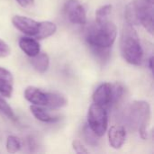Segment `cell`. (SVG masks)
Wrapping results in <instances>:
<instances>
[{
  "label": "cell",
  "instance_id": "obj_21",
  "mask_svg": "<svg viewBox=\"0 0 154 154\" xmlns=\"http://www.w3.org/2000/svg\"><path fill=\"white\" fill-rule=\"evenodd\" d=\"M13 83L0 79V94L5 97H11L13 94Z\"/></svg>",
  "mask_w": 154,
  "mask_h": 154
},
{
  "label": "cell",
  "instance_id": "obj_12",
  "mask_svg": "<svg viewBox=\"0 0 154 154\" xmlns=\"http://www.w3.org/2000/svg\"><path fill=\"white\" fill-rule=\"evenodd\" d=\"M57 31V26L54 23L50 21H43L39 23L38 32L34 36L35 39L42 40L53 35Z\"/></svg>",
  "mask_w": 154,
  "mask_h": 154
},
{
  "label": "cell",
  "instance_id": "obj_4",
  "mask_svg": "<svg viewBox=\"0 0 154 154\" xmlns=\"http://www.w3.org/2000/svg\"><path fill=\"white\" fill-rule=\"evenodd\" d=\"M88 125L98 136L102 137L108 126V115L106 108L92 104L88 113Z\"/></svg>",
  "mask_w": 154,
  "mask_h": 154
},
{
  "label": "cell",
  "instance_id": "obj_1",
  "mask_svg": "<svg viewBox=\"0 0 154 154\" xmlns=\"http://www.w3.org/2000/svg\"><path fill=\"white\" fill-rule=\"evenodd\" d=\"M121 53L125 60L132 65H141L143 58V50L139 35L134 25L125 24L120 40Z\"/></svg>",
  "mask_w": 154,
  "mask_h": 154
},
{
  "label": "cell",
  "instance_id": "obj_15",
  "mask_svg": "<svg viewBox=\"0 0 154 154\" xmlns=\"http://www.w3.org/2000/svg\"><path fill=\"white\" fill-rule=\"evenodd\" d=\"M48 96V101H47V106L48 107L51 109H57V108H61L67 105V99L57 93H47Z\"/></svg>",
  "mask_w": 154,
  "mask_h": 154
},
{
  "label": "cell",
  "instance_id": "obj_10",
  "mask_svg": "<svg viewBox=\"0 0 154 154\" xmlns=\"http://www.w3.org/2000/svg\"><path fill=\"white\" fill-rule=\"evenodd\" d=\"M126 140V131L123 126L114 125L108 130L109 144L114 149H120Z\"/></svg>",
  "mask_w": 154,
  "mask_h": 154
},
{
  "label": "cell",
  "instance_id": "obj_20",
  "mask_svg": "<svg viewBox=\"0 0 154 154\" xmlns=\"http://www.w3.org/2000/svg\"><path fill=\"white\" fill-rule=\"evenodd\" d=\"M83 132H84V137H85V139H86V141H87V143L88 144H90L92 146L97 145V143H98V140H97L98 136L89 128V126L88 125H85V127L83 129Z\"/></svg>",
  "mask_w": 154,
  "mask_h": 154
},
{
  "label": "cell",
  "instance_id": "obj_7",
  "mask_svg": "<svg viewBox=\"0 0 154 154\" xmlns=\"http://www.w3.org/2000/svg\"><path fill=\"white\" fill-rule=\"evenodd\" d=\"M12 23L17 30L24 34L34 37L38 32L39 22L32 18L23 15H14L12 19Z\"/></svg>",
  "mask_w": 154,
  "mask_h": 154
},
{
  "label": "cell",
  "instance_id": "obj_3",
  "mask_svg": "<svg viewBox=\"0 0 154 154\" xmlns=\"http://www.w3.org/2000/svg\"><path fill=\"white\" fill-rule=\"evenodd\" d=\"M151 118V106L148 102L135 101L129 110V122L132 127L137 130L140 136L145 140L148 138V125Z\"/></svg>",
  "mask_w": 154,
  "mask_h": 154
},
{
  "label": "cell",
  "instance_id": "obj_9",
  "mask_svg": "<svg viewBox=\"0 0 154 154\" xmlns=\"http://www.w3.org/2000/svg\"><path fill=\"white\" fill-rule=\"evenodd\" d=\"M24 97L27 101L35 106H46L48 101V96L46 92L42 91L38 88L30 86L24 90Z\"/></svg>",
  "mask_w": 154,
  "mask_h": 154
},
{
  "label": "cell",
  "instance_id": "obj_24",
  "mask_svg": "<svg viewBox=\"0 0 154 154\" xmlns=\"http://www.w3.org/2000/svg\"><path fill=\"white\" fill-rule=\"evenodd\" d=\"M11 53V49L8 46V44L0 39V58H5L9 56Z\"/></svg>",
  "mask_w": 154,
  "mask_h": 154
},
{
  "label": "cell",
  "instance_id": "obj_17",
  "mask_svg": "<svg viewBox=\"0 0 154 154\" xmlns=\"http://www.w3.org/2000/svg\"><path fill=\"white\" fill-rule=\"evenodd\" d=\"M93 53L96 55V57L102 62L107 61L110 58V53H111V47H96V46H91L90 47Z\"/></svg>",
  "mask_w": 154,
  "mask_h": 154
},
{
  "label": "cell",
  "instance_id": "obj_8",
  "mask_svg": "<svg viewBox=\"0 0 154 154\" xmlns=\"http://www.w3.org/2000/svg\"><path fill=\"white\" fill-rule=\"evenodd\" d=\"M93 101L105 108L113 105V85L110 83L101 84L93 94Z\"/></svg>",
  "mask_w": 154,
  "mask_h": 154
},
{
  "label": "cell",
  "instance_id": "obj_19",
  "mask_svg": "<svg viewBox=\"0 0 154 154\" xmlns=\"http://www.w3.org/2000/svg\"><path fill=\"white\" fill-rule=\"evenodd\" d=\"M0 112L2 113V114H4L7 118H9V119H11V120H13V121H16V116H15V114H14V112L13 111V109H12V107L7 104V102L4 99V98H2V97H0Z\"/></svg>",
  "mask_w": 154,
  "mask_h": 154
},
{
  "label": "cell",
  "instance_id": "obj_2",
  "mask_svg": "<svg viewBox=\"0 0 154 154\" xmlns=\"http://www.w3.org/2000/svg\"><path fill=\"white\" fill-rule=\"evenodd\" d=\"M117 35L116 24L107 20L102 23H95L91 25L86 34V41L88 45L96 47H111Z\"/></svg>",
  "mask_w": 154,
  "mask_h": 154
},
{
  "label": "cell",
  "instance_id": "obj_16",
  "mask_svg": "<svg viewBox=\"0 0 154 154\" xmlns=\"http://www.w3.org/2000/svg\"><path fill=\"white\" fill-rule=\"evenodd\" d=\"M112 11V5H106L103 6H100L96 11V23H102L108 20V16L110 15Z\"/></svg>",
  "mask_w": 154,
  "mask_h": 154
},
{
  "label": "cell",
  "instance_id": "obj_25",
  "mask_svg": "<svg viewBox=\"0 0 154 154\" xmlns=\"http://www.w3.org/2000/svg\"><path fill=\"white\" fill-rule=\"evenodd\" d=\"M0 79H5V80L12 82V83L14 82V78H13L12 73L9 70H7L6 69L2 68V67H0Z\"/></svg>",
  "mask_w": 154,
  "mask_h": 154
},
{
  "label": "cell",
  "instance_id": "obj_23",
  "mask_svg": "<svg viewBox=\"0 0 154 154\" xmlns=\"http://www.w3.org/2000/svg\"><path fill=\"white\" fill-rule=\"evenodd\" d=\"M72 147L73 150L79 154L83 153H88V151L86 149V147L82 144V143L79 140H74L72 142Z\"/></svg>",
  "mask_w": 154,
  "mask_h": 154
},
{
  "label": "cell",
  "instance_id": "obj_14",
  "mask_svg": "<svg viewBox=\"0 0 154 154\" xmlns=\"http://www.w3.org/2000/svg\"><path fill=\"white\" fill-rule=\"evenodd\" d=\"M31 113L32 116L39 121L43 122V123H54L58 121L59 119L57 117H54L51 116L48 112H46L43 108H42L40 106H35L32 105L30 106Z\"/></svg>",
  "mask_w": 154,
  "mask_h": 154
},
{
  "label": "cell",
  "instance_id": "obj_27",
  "mask_svg": "<svg viewBox=\"0 0 154 154\" xmlns=\"http://www.w3.org/2000/svg\"><path fill=\"white\" fill-rule=\"evenodd\" d=\"M152 63H153V57H151L149 59V67H150L152 71H153V65H152Z\"/></svg>",
  "mask_w": 154,
  "mask_h": 154
},
{
  "label": "cell",
  "instance_id": "obj_26",
  "mask_svg": "<svg viewBox=\"0 0 154 154\" xmlns=\"http://www.w3.org/2000/svg\"><path fill=\"white\" fill-rule=\"evenodd\" d=\"M16 2L23 7H30L33 5L34 0H16Z\"/></svg>",
  "mask_w": 154,
  "mask_h": 154
},
{
  "label": "cell",
  "instance_id": "obj_28",
  "mask_svg": "<svg viewBox=\"0 0 154 154\" xmlns=\"http://www.w3.org/2000/svg\"><path fill=\"white\" fill-rule=\"evenodd\" d=\"M146 1H148L149 3H151V4H153L154 0H146Z\"/></svg>",
  "mask_w": 154,
  "mask_h": 154
},
{
  "label": "cell",
  "instance_id": "obj_11",
  "mask_svg": "<svg viewBox=\"0 0 154 154\" xmlns=\"http://www.w3.org/2000/svg\"><path fill=\"white\" fill-rule=\"evenodd\" d=\"M19 47L30 58L41 52L39 42L36 41V39L31 37H22L19 40Z\"/></svg>",
  "mask_w": 154,
  "mask_h": 154
},
{
  "label": "cell",
  "instance_id": "obj_5",
  "mask_svg": "<svg viewBox=\"0 0 154 154\" xmlns=\"http://www.w3.org/2000/svg\"><path fill=\"white\" fill-rule=\"evenodd\" d=\"M133 5L139 24L151 34L153 33V4L146 0H134Z\"/></svg>",
  "mask_w": 154,
  "mask_h": 154
},
{
  "label": "cell",
  "instance_id": "obj_13",
  "mask_svg": "<svg viewBox=\"0 0 154 154\" xmlns=\"http://www.w3.org/2000/svg\"><path fill=\"white\" fill-rule=\"evenodd\" d=\"M31 64L40 73H44L50 65V59L46 53L39 52L37 55L31 57Z\"/></svg>",
  "mask_w": 154,
  "mask_h": 154
},
{
  "label": "cell",
  "instance_id": "obj_18",
  "mask_svg": "<svg viewBox=\"0 0 154 154\" xmlns=\"http://www.w3.org/2000/svg\"><path fill=\"white\" fill-rule=\"evenodd\" d=\"M21 149L20 140L14 135H10L6 140V150L10 153H15Z\"/></svg>",
  "mask_w": 154,
  "mask_h": 154
},
{
  "label": "cell",
  "instance_id": "obj_6",
  "mask_svg": "<svg viewBox=\"0 0 154 154\" xmlns=\"http://www.w3.org/2000/svg\"><path fill=\"white\" fill-rule=\"evenodd\" d=\"M65 10L70 23L74 24H85L87 23L86 11L78 0H68Z\"/></svg>",
  "mask_w": 154,
  "mask_h": 154
},
{
  "label": "cell",
  "instance_id": "obj_22",
  "mask_svg": "<svg viewBox=\"0 0 154 154\" xmlns=\"http://www.w3.org/2000/svg\"><path fill=\"white\" fill-rule=\"evenodd\" d=\"M124 95V88L120 84L113 85V105L119 102Z\"/></svg>",
  "mask_w": 154,
  "mask_h": 154
}]
</instances>
